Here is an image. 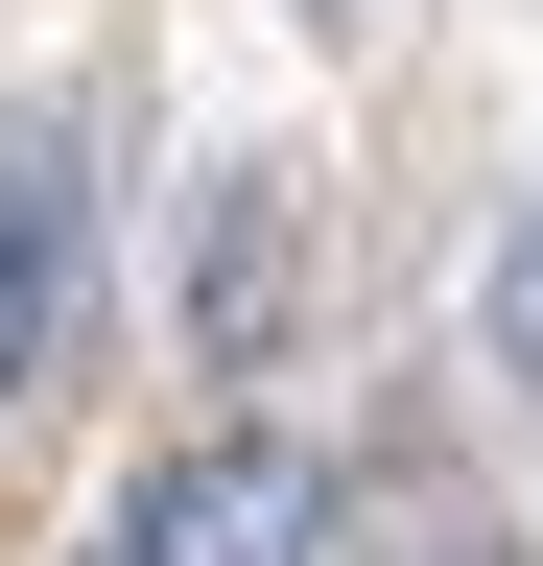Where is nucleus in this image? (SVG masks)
Wrapping results in <instances>:
<instances>
[{"instance_id":"obj_2","label":"nucleus","mask_w":543,"mask_h":566,"mask_svg":"<svg viewBox=\"0 0 543 566\" xmlns=\"http://www.w3.org/2000/svg\"><path fill=\"white\" fill-rule=\"evenodd\" d=\"M48 354H72V142L0 118V424L48 401Z\"/></svg>"},{"instance_id":"obj_4","label":"nucleus","mask_w":543,"mask_h":566,"mask_svg":"<svg viewBox=\"0 0 543 566\" xmlns=\"http://www.w3.org/2000/svg\"><path fill=\"white\" fill-rule=\"evenodd\" d=\"M472 354L543 401V189H520V237H497V283H472Z\"/></svg>"},{"instance_id":"obj_5","label":"nucleus","mask_w":543,"mask_h":566,"mask_svg":"<svg viewBox=\"0 0 543 566\" xmlns=\"http://www.w3.org/2000/svg\"><path fill=\"white\" fill-rule=\"evenodd\" d=\"M307 24H378V0H307Z\"/></svg>"},{"instance_id":"obj_3","label":"nucleus","mask_w":543,"mask_h":566,"mask_svg":"<svg viewBox=\"0 0 543 566\" xmlns=\"http://www.w3.org/2000/svg\"><path fill=\"white\" fill-rule=\"evenodd\" d=\"M260 307H284V189L237 166V212H213V354H260Z\"/></svg>"},{"instance_id":"obj_1","label":"nucleus","mask_w":543,"mask_h":566,"mask_svg":"<svg viewBox=\"0 0 543 566\" xmlns=\"http://www.w3.org/2000/svg\"><path fill=\"white\" fill-rule=\"evenodd\" d=\"M118 566H331V472L284 424H213V449H166L118 495Z\"/></svg>"}]
</instances>
